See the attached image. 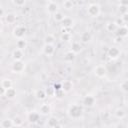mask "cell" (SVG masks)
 Wrapping results in <instances>:
<instances>
[{
  "instance_id": "obj_1",
  "label": "cell",
  "mask_w": 128,
  "mask_h": 128,
  "mask_svg": "<svg viewBox=\"0 0 128 128\" xmlns=\"http://www.w3.org/2000/svg\"><path fill=\"white\" fill-rule=\"evenodd\" d=\"M67 114L71 119H79L83 114V108L79 104H71L68 107Z\"/></svg>"
},
{
  "instance_id": "obj_2",
  "label": "cell",
  "mask_w": 128,
  "mask_h": 128,
  "mask_svg": "<svg viewBox=\"0 0 128 128\" xmlns=\"http://www.w3.org/2000/svg\"><path fill=\"white\" fill-rule=\"evenodd\" d=\"M101 12V9H100V5L97 4V3H91L88 7H87V14L92 17V18H96L99 16Z\"/></svg>"
},
{
  "instance_id": "obj_3",
  "label": "cell",
  "mask_w": 128,
  "mask_h": 128,
  "mask_svg": "<svg viewBox=\"0 0 128 128\" xmlns=\"http://www.w3.org/2000/svg\"><path fill=\"white\" fill-rule=\"evenodd\" d=\"M12 34L13 36L16 38V39H21V38H24L25 34H26V27L24 25H17L13 28V31H12Z\"/></svg>"
},
{
  "instance_id": "obj_4",
  "label": "cell",
  "mask_w": 128,
  "mask_h": 128,
  "mask_svg": "<svg viewBox=\"0 0 128 128\" xmlns=\"http://www.w3.org/2000/svg\"><path fill=\"white\" fill-rule=\"evenodd\" d=\"M120 49L118 48V47H116V46H112V47H110L109 49H108V51H107V55H108V57L110 58V59H112V60H115V59H117L119 56H120Z\"/></svg>"
},
{
  "instance_id": "obj_5",
  "label": "cell",
  "mask_w": 128,
  "mask_h": 128,
  "mask_svg": "<svg viewBox=\"0 0 128 128\" xmlns=\"http://www.w3.org/2000/svg\"><path fill=\"white\" fill-rule=\"evenodd\" d=\"M94 74L98 78H104L107 74V69L104 65H97L94 68Z\"/></svg>"
},
{
  "instance_id": "obj_6",
  "label": "cell",
  "mask_w": 128,
  "mask_h": 128,
  "mask_svg": "<svg viewBox=\"0 0 128 128\" xmlns=\"http://www.w3.org/2000/svg\"><path fill=\"white\" fill-rule=\"evenodd\" d=\"M25 69V63L22 60H17L14 61L12 64V70L15 73H21Z\"/></svg>"
},
{
  "instance_id": "obj_7",
  "label": "cell",
  "mask_w": 128,
  "mask_h": 128,
  "mask_svg": "<svg viewBox=\"0 0 128 128\" xmlns=\"http://www.w3.org/2000/svg\"><path fill=\"white\" fill-rule=\"evenodd\" d=\"M95 102H96V99H95V97L92 96V95H86V96H84V98H83V100H82L83 106L88 107V108L93 107L94 104H95Z\"/></svg>"
},
{
  "instance_id": "obj_8",
  "label": "cell",
  "mask_w": 128,
  "mask_h": 128,
  "mask_svg": "<svg viewBox=\"0 0 128 128\" xmlns=\"http://www.w3.org/2000/svg\"><path fill=\"white\" fill-rule=\"evenodd\" d=\"M55 50H56V48H55L54 44H44V46L42 48V52L46 56H52V55H54Z\"/></svg>"
},
{
  "instance_id": "obj_9",
  "label": "cell",
  "mask_w": 128,
  "mask_h": 128,
  "mask_svg": "<svg viewBox=\"0 0 128 128\" xmlns=\"http://www.w3.org/2000/svg\"><path fill=\"white\" fill-rule=\"evenodd\" d=\"M24 57V52L22 49H19V48H16L12 51V58L14 61H17V60H22Z\"/></svg>"
},
{
  "instance_id": "obj_10",
  "label": "cell",
  "mask_w": 128,
  "mask_h": 128,
  "mask_svg": "<svg viewBox=\"0 0 128 128\" xmlns=\"http://www.w3.org/2000/svg\"><path fill=\"white\" fill-rule=\"evenodd\" d=\"M116 34H117V36L122 37V38L127 37L128 36V27L125 25L118 26V29L116 30Z\"/></svg>"
},
{
  "instance_id": "obj_11",
  "label": "cell",
  "mask_w": 128,
  "mask_h": 128,
  "mask_svg": "<svg viewBox=\"0 0 128 128\" xmlns=\"http://www.w3.org/2000/svg\"><path fill=\"white\" fill-rule=\"evenodd\" d=\"M35 97H36V99H38V100H40V101H42V100H45L46 98H47V92H46V90H44V89H37L36 91H35Z\"/></svg>"
},
{
  "instance_id": "obj_12",
  "label": "cell",
  "mask_w": 128,
  "mask_h": 128,
  "mask_svg": "<svg viewBox=\"0 0 128 128\" xmlns=\"http://www.w3.org/2000/svg\"><path fill=\"white\" fill-rule=\"evenodd\" d=\"M16 95H17V91H16V89L13 88V87H10V88L6 89V90H5V93H4V96H5L7 99H13V98L16 97Z\"/></svg>"
},
{
  "instance_id": "obj_13",
  "label": "cell",
  "mask_w": 128,
  "mask_h": 128,
  "mask_svg": "<svg viewBox=\"0 0 128 128\" xmlns=\"http://www.w3.org/2000/svg\"><path fill=\"white\" fill-rule=\"evenodd\" d=\"M0 126L1 128H11V127H14L15 124H14V120L13 119H10V118H6V119H3L0 123Z\"/></svg>"
},
{
  "instance_id": "obj_14",
  "label": "cell",
  "mask_w": 128,
  "mask_h": 128,
  "mask_svg": "<svg viewBox=\"0 0 128 128\" xmlns=\"http://www.w3.org/2000/svg\"><path fill=\"white\" fill-rule=\"evenodd\" d=\"M50 112H51V107L48 103L42 104L39 108V113L41 115H48V114H50Z\"/></svg>"
},
{
  "instance_id": "obj_15",
  "label": "cell",
  "mask_w": 128,
  "mask_h": 128,
  "mask_svg": "<svg viewBox=\"0 0 128 128\" xmlns=\"http://www.w3.org/2000/svg\"><path fill=\"white\" fill-rule=\"evenodd\" d=\"M47 126L48 127H58V126H60L59 119L55 116H51L47 121Z\"/></svg>"
},
{
  "instance_id": "obj_16",
  "label": "cell",
  "mask_w": 128,
  "mask_h": 128,
  "mask_svg": "<svg viewBox=\"0 0 128 128\" xmlns=\"http://www.w3.org/2000/svg\"><path fill=\"white\" fill-rule=\"evenodd\" d=\"M47 10L50 14H55L57 11H58V5L56 2H49L48 5H47Z\"/></svg>"
},
{
  "instance_id": "obj_17",
  "label": "cell",
  "mask_w": 128,
  "mask_h": 128,
  "mask_svg": "<svg viewBox=\"0 0 128 128\" xmlns=\"http://www.w3.org/2000/svg\"><path fill=\"white\" fill-rule=\"evenodd\" d=\"M17 20V16L14 13H7L5 15V21L8 24H14Z\"/></svg>"
},
{
  "instance_id": "obj_18",
  "label": "cell",
  "mask_w": 128,
  "mask_h": 128,
  "mask_svg": "<svg viewBox=\"0 0 128 128\" xmlns=\"http://www.w3.org/2000/svg\"><path fill=\"white\" fill-rule=\"evenodd\" d=\"M72 88H73V83H72V81H70V80H65V81L62 83V90H63L65 93L71 91Z\"/></svg>"
},
{
  "instance_id": "obj_19",
  "label": "cell",
  "mask_w": 128,
  "mask_h": 128,
  "mask_svg": "<svg viewBox=\"0 0 128 128\" xmlns=\"http://www.w3.org/2000/svg\"><path fill=\"white\" fill-rule=\"evenodd\" d=\"M105 28L108 32H115L118 29V25L116 24L115 21H110V22H107Z\"/></svg>"
},
{
  "instance_id": "obj_20",
  "label": "cell",
  "mask_w": 128,
  "mask_h": 128,
  "mask_svg": "<svg viewBox=\"0 0 128 128\" xmlns=\"http://www.w3.org/2000/svg\"><path fill=\"white\" fill-rule=\"evenodd\" d=\"M39 119H40V113H38V112L33 111V112H31V113L28 115V120H29V122H31V123H36Z\"/></svg>"
},
{
  "instance_id": "obj_21",
  "label": "cell",
  "mask_w": 128,
  "mask_h": 128,
  "mask_svg": "<svg viewBox=\"0 0 128 128\" xmlns=\"http://www.w3.org/2000/svg\"><path fill=\"white\" fill-rule=\"evenodd\" d=\"M71 51H73L75 54L80 53V52L82 51V46H81V44H80L79 42H77V41L72 42V44H71Z\"/></svg>"
},
{
  "instance_id": "obj_22",
  "label": "cell",
  "mask_w": 128,
  "mask_h": 128,
  "mask_svg": "<svg viewBox=\"0 0 128 128\" xmlns=\"http://www.w3.org/2000/svg\"><path fill=\"white\" fill-rule=\"evenodd\" d=\"M61 24L64 28H70L73 26V19L70 17H64V19L61 21Z\"/></svg>"
},
{
  "instance_id": "obj_23",
  "label": "cell",
  "mask_w": 128,
  "mask_h": 128,
  "mask_svg": "<svg viewBox=\"0 0 128 128\" xmlns=\"http://www.w3.org/2000/svg\"><path fill=\"white\" fill-rule=\"evenodd\" d=\"M80 40H81V42L84 43V44L88 43V42L91 40V34H90V32H88V31L83 32V33L81 34V36H80Z\"/></svg>"
},
{
  "instance_id": "obj_24",
  "label": "cell",
  "mask_w": 128,
  "mask_h": 128,
  "mask_svg": "<svg viewBox=\"0 0 128 128\" xmlns=\"http://www.w3.org/2000/svg\"><path fill=\"white\" fill-rule=\"evenodd\" d=\"M75 57H76V54H75L73 51L70 50V51H68V52L65 53V55H64V60H65L66 62H72V61H74Z\"/></svg>"
},
{
  "instance_id": "obj_25",
  "label": "cell",
  "mask_w": 128,
  "mask_h": 128,
  "mask_svg": "<svg viewBox=\"0 0 128 128\" xmlns=\"http://www.w3.org/2000/svg\"><path fill=\"white\" fill-rule=\"evenodd\" d=\"M13 83H12V80L9 79V78H4L1 80V87L4 88V89H8L10 87H12Z\"/></svg>"
},
{
  "instance_id": "obj_26",
  "label": "cell",
  "mask_w": 128,
  "mask_h": 128,
  "mask_svg": "<svg viewBox=\"0 0 128 128\" xmlns=\"http://www.w3.org/2000/svg\"><path fill=\"white\" fill-rule=\"evenodd\" d=\"M16 47L19 48V49H22L24 50L26 47H27V42L24 38H21V39H17L16 41Z\"/></svg>"
},
{
  "instance_id": "obj_27",
  "label": "cell",
  "mask_w": 128,
  "mask_h": 128,
  "mask_svg": "<svg viewBox=\"0 0 128 128\" xmlns=\"http://www.w3.org/2000/svg\"><path fill=\"white\" fill-rule=\"evenodd\" d=\"M126 116V112L124 111V109L122 108H118L115 110V117L117 119H123Z\"/></svg>"
},
{
  "instance_id": "obj_28",
  "label": "cell",
  "mask_w": 128,
  "mask_h": 128,
  "mask_svg": "<svg viewBox=\"0 0 128 128\" xmlns=\"http://www.w3.org/2000/svg\"><path fill=\"white\" fill-rule=\"evenodd\" d=\"M64 17H65V15L60 11H57L55 14H53V19L56 22H60L61 23V21L64 19Z\"/></svg>"
},
{
  "instance_id": "obj_29",
  "label": "cell",
  "mask_w": 128,
  "mask_h": 128,
  "mask_svg": "<svg viewBox=\"0 0 128 128\" xmlns=\"http://www.w3.org/2000/svg\"><path fill=\"white\" fill-rule=\"evenodd\" d=\"M55 42V37L52 34H47L44 37V44H54Z\"/></svg>"
},
{
  "instance_id": "obj_30",
  "label": "cell",
  "mask_w": 128,
  "mask_h": 128,
  "mask_svg": "<svg viewBox=\"0 0 128 128\" xmlns=\"http://www.w3.org/2000/svg\"><path fill=\"white\" fill-rule=\"evenodd\" d=\"M63 7H64V9H66V10H72L73 7H74V3H73L72 0H64V2H63Z\"/></svg>"
},
{
  "instance_id": "obj_31",
  "label": "cell",
  "mask_w": 128,
  "mask_h": 128,
  "mask_svg": "<svg viewBox=\"0 0 128 128\" xmlns=\"http://www.w3.org/2000/svg\"><path fill=\"white\" fill-rule=\"evenodd\" d=\"M119 87H120V89H121L123 92H125V93H128V79H125V80H123V81L120 83Z\"/></svg>"
},
{
  "instance_id": "obj_32",
  "label": "cell",
  "mask_w": 128,
  "mask_h": 128,
  "mask_svg": "<svg viewBox=\"0 0 128 128\" xmlns=\"http://www.w3.org/2000/svg\"><path fill=\"white\" fill-rule=\"evenodd\" d=\"M60 39L64 42H67V41H69V40H71V34L69 33V32H63L62 34H61V36H60Z\"/></svg>"
},
{
  "instance_id": "obj_33",
  "label": "cell",
  "mask_w": 128,
  "mask_h": 128,
  "mask_svg": "<svg viewBox=\"0 0 128 128\" xmlns=\"http://www.w3.org/2000/svg\"><path fill=\"white\" fill-rule=\"evenodd\" d=\"M128 6H123V5H119V8H118V11L120 12V14H124L126 12H128Z\"/></svg>"
},
{
  "instance_id": "obj_34",
  "label": "cell",
  "mask_w": 128,
  "mask_h": 128,
  "mask_svg": "<svg viewBox=\"0 0 128 128\" xmlns=\"http://www.w3.org/2000/svg\"><path fill=\"white\" fill-rule=\"evenodd\" d=\"M12 1H13V3H14L16 6H18V7L24 6V4H25V2H26V0H12Z\"/></svg>"
},
{
  "instance_id": "obj_35",
  "label": "cell",
  "mask_w": 128,
  "mask_h": 128,
  "mask_svg": "<svg viewBox=\"0 0 128 128\" xmlns=\"http://www.w3.org/2000/svg\"><path fill=\"white\" fill-rule=\"evenodd\" d=\"M13 120H14L15 126H21V125H22V120H21L19 117H15Z\"/></svg>"
},
{
  "instance_id": "obj_36",
  "label": "cell",
  "mask_w": 128,
  "mask_h": 128,
  "mask_svg": "<svg viewBox=\"0 0 128 128\" xmlns=\"http://www.w3.org/2000/svg\"><path fill=\"white\" fill-rule=\"evenodd\" d=\"M121 19L123 20V22H124V23H128V12H126V13L122 14Z\"/></svg>"
},
{
  "instance_id": "obj_37",
  "label": "cell",
  "mask_w": 128,
  "mask_h": 128,
  "mask_svg": "<svg viewBox=\"0 0 128 128\" xmlns=\"http://www.w3.org/2000/svg\"><path fill=\"white\" fill-rule=\"evenodd\" d=\"M53 88H54L55 91L61 90V89H62V84H60V83H55V84L53 85Z\"/></svg>"
},
{
  "instance_id": "obj_38",
  "label": "cell",
  "mask_w": 128,
  "mask_h": 128,
  "mask_svg": "<svg viewBox=\"0 0 128 128\" xmlns=\"http://www.w3.org/2000/svg\"><path fill=\"white\" fill-rule=\"evenodd\" d=\"M119 5L128 6V0H119Z\"/></svg>"
},
{
  "instance_id": "obj_39",
  "label": "cell",
  "mask_w": 128,
  "mask_h": 128,
  "mask_svg": "<svg viewBox=\"0 0 128 128\" xmlns=\"http://www.w3.org/2000/svg\"><path fill=\"white\" fill-rule=\"evenodd\" d=\"M0 16L1 17H5V15H4V9L1 7V9H0Z\"/></svg>"
},
{
  "instance_id": "obj_40",
  "label": "cell",
  "mask_w": 128,
  "mask_h": 128,
  "mask_svg": "<svg viewBox=\"0 0 128 128\" xmlns=\"http://www.w3.org/2000/svg\"><path fill=\"white\" fill-rule=\"evenodd\" d=\"M48 1H49V2H56L57 0H48Z\"/></svg>"
}]
</instances>
